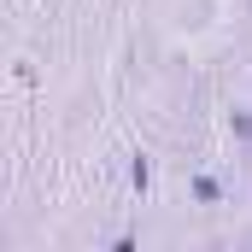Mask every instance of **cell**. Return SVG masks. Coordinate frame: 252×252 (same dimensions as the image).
<instances>
[{
  "mask_svg": "<svg viewBox=\"0 0 252 252\" xmlns=\"http://www.w3.org/2000/svg\"><path fill=\"white\" fill-rule=\"evenodd\" d=\"M129 188L135 193L153 188V158H147V153H129Z\"/></svg>",
  "mask_w": 252,
  "mask_h": 252,
  "instance_id": "6da1fadb",
  "label": "cell"
},
{
  "mask_svg": "<svg viewBox=\"0 0 252 252\" xmlns=\"http://www.w3.org/2000/svg\"><path fill=\"white\" fill-rule=\"evenodd\" d=\"M229 135H235L241 147H252V106H235V112H229Z\"/></svg>",
  "mask_w": 252,
  "mask_h": 252,
  "instance_id": "7a4b0ae2",
  "label": "cell"
},
{
  "mask_svg": "<svg viewBox=\"0 0 252 252\" xmlns=\"http://www.w3.org/2000/svg\"><path fill=\"white\" fill-rule=\"evenodd\" d=\"M193 199H199V205H217V199H223L217 176H193Z\"/></svg>",
  "mask_w": 252,
  "mask_h": 252,
  "instance_id": "3957f363",
  "label": "cell"
}]
</instances>
